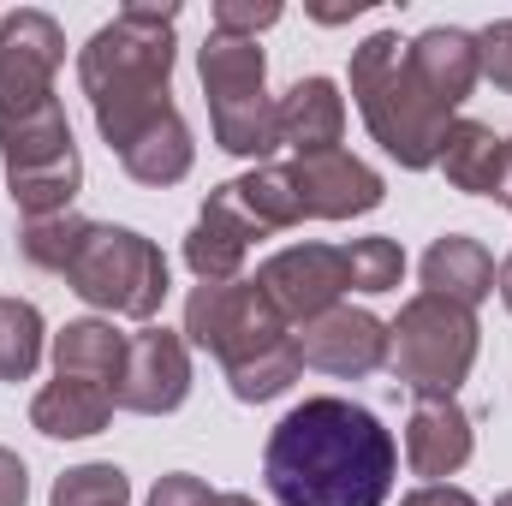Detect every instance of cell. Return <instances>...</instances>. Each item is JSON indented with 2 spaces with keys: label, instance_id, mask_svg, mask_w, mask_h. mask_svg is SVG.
<instances>
[{
  "label": "cell",
  "instance_id": "obj_1",
  "mask_svg": "<svg viewBox=\"0 0 512 506\" xmlns=\"http://www.w3.org/2000/svg\"><path fill=\"white\" fill-rule=\"evenodd\" d=\"M262 477L280 506H382L399 477V447L370 405L316 393L274 423Z\"/></svg>",
  "mask_w": 512,
  "mask_h": 506
},
{
  "label": "cell",
  "instance_id": "obj_2",
  "mask_svg": "<svg viewBox=\"0 0 512 506\" xmlns=\"http://www.w3.org/2000/svg\"><path fill=\"white\" fill-rule=\"evenodd\" d=\"M173 24L179 6H120L84 48H78V84L90 96V114L114 155H126L149 126H161L173 108Z\"/></svg>",
  "mask_w": 512,
  "mask_h": 506
},
{
  "label": "cell",
  "instance_id": "obj_3",
  "mask_svg": "<svg viewBox=\"0 0 512 506\" xmlns=\"http://www.w3.org/2000/svg\"><path fill=\"white\" fill-rule=\"evenodd\" d=\"M352 96H358V114H364L370 137L382 143L405 173H423V167L441 161V143H447L453 114L435 108L423 96V84L411 78L399 30H376V36H364L352 48Z\"/></svg>",
  "mask_w": 512,
  "mask_h": 506
},
{
  "label": "cell",
  "instance_id": "obj_4",
  "mask_svg": "<svg viewBox=\"0 0 512 506\" xmlns=\"http://www.w3.org/2000/svg\"><path fill=\"white\" fill-rule=\"evenodd\" d=\"M477 346H483L477 310L435 298V292L405 298L399 316L387 322V370L417 399H453L477 364Z\"/></svg>",
  "mask_w": 512,
  "mask_h": 506
},
{
  "label": "cell",
  "instance_id": "obj_5",
  "mask_svg": "<svg viewBox=\"0 0 512 506\" xmlns=\"http://www.w3.org/2000/svg\"><path fill=\"white\" fill-rule=\"evenodd\" d=\"M197 78L209 96V126L227 155L262 161L268 149H280L274 126V96H268V60L245 36H221L209 30V42L197 48Z\"/></svg>",
  "mask_w": 512,
  "mask_h": 506
},
{
  "label": "cell",
  "instance_id": "obj_6",
  "mask_svg": "<svg viewBox=\"0 0 512 506\" xmlns=\"http://www.w3.org/2000/svg\"><path fill=\"white\" fill-rule=\"evenodd\" d=\"M0 155H6V191L24 209V221H48V215L72 209V197L84 185V161H78V143H72L60 102L0 120Z\"/></svg>",
  "mask_w": 512,
  "mask_h": 506
},
{
  "label": "cell",
  "instance_id": "obj_7",
  "mask_svg": "<svg viewBox=\"0 0 512 506\" xmlns=\"http://www.w3.org/2000/svg\"><path fill=\"white\" fill-rule=\"evenodd\" d=\"M66 286L84 304H96V310L149 322L167 304V256L155 251L143 233H131V227L90 221V239L66 262Z\"/></svg>",
  "mask_w": 512,
  "mask_h": 506
},
{
  "label": "cell",
  "instance_id": "obj_8",
  "mask_svg": "<svg viewBox=\"0 0 512 506\" xmlns=\"http://www.w3.org/2000/svg\"><path fill=\"white\" fill-rule=\"evenodd\" d=\"M185 340L203 346L221 370H239L256 352H268V346H280L292 334L274 316V304L262 298V286L239 274V280H221V286H191V298H185Z\"/></svg>",
  "mask_w": 512,
  "mask_h": 506
},
{
  "label": "cell",
  "instance_id": "obj_9",
  "mask_svg": "<svg viewBox=\"0 0 512 506\" xmlns=\"http://www.w3.org/2000/svg\"><path fill=\"white\" fill-rule=\"evenodd\" d=\"M66 60V36L48 12L18 6L0 18V120L54 102V72Z\"/></svg>",
  "mask_w": 512,
  "mask_h": 506
},
{
  "label": "cell",
  "instance_id": "obj_10",
  "mask_svg": "<svg viewBox=\"0 0 512 506\" xmlns=\"http://www.w3.org/2000/svg\"><path fill=\"white\" fill-rule=\"evenodd\" d=\"M256 286L274 304V316L280 322H298V328L316 322L322 310H334L340 292H352L340 245H286V251H274L256 268Z\"/></svg>",
  "mask_w": 512,
  "mask_h": 506
},
{
  "label": "cell",
  "instance_id": "obj_11",
  "mask_svg": "<svg viewBox=\"0 0 512 506\" xmlns=\"http://www.w3.org/2000/svg\"><path fill=\"white\" fill-rule=\"evenodd\" d=\"M191 393V346L173 328H143L126 340V370L114 387V405L137 417H167Z\"/></svg>",
  "mask_w": 512,
  "mask_h": 506
},
{
  "label": "cell",
  "instance_id": "obj_12",
  "mask_svg": "<svg viewBox=\"0 0 512 506\" xmlns=\"http://www.w3.org/2000/svg\"><path fill=\"white\" fill-rule=\"evenodd\" d=\"M298 364L322 370V376H376L387 370V322L370 310H352V304H334L322 310L316 322H304L298 334Z\"/></svg>",
  "mask_w": 512,
  "mask_h": 506
},
{
  "label": "cell",
  "instance_id": "obj_13",
  "mask_svg": "<svg viewBox=\"0 0 512 506\" xmlns=\"http://www.w3.org/2000/svg\"><path fill=\"white\" fill-rule=\"evenodd\" d=\"M292 185H298V203L304 215L316 221H352V215H370L382 209L387 185L382 173L346 149H322V155H298L292 161Z\"/></svg>",
  "mask_w": 512,
  "mask_h": 506
},
{
  "label": "cell",
  "instance_id": "obj_14",
  "mask_svg": "<svg viewBox=\"0 0 512 506\" xmlns=\"http://www.w3.org/2000/svg\"><path fill=\"white\" fill-rule=\"evenodd\" d=\"M405 66H411V78L423 84V96H429L435 108H447V114H459V108L471 102L477 78H483V66H477V36L459 30V24H435V30L411 36V42H405Z\"/></svg>",
  "mask_w": 512,
  "mask_h": 506
},
{
  "label": "cell",
  "instance_id": "obj_15",
  "mask_svg": "<svg viewBox=\"0 0 512 506\" xmlns=\"http://www.w3.org/2000/svg\"><path fill=\"white\" fill-rule=\"evenodd\" d=\"M251 239H256V227L245 221V209H239V197H233V179H227V185L209 191V203H203V215H197V227H191V239H185V268L197 274V286L239 280Z\"/></svg>",
  "mask_w": 512,
  "mask_h": 506
},
{
  "label": "cell",
  "instance_id": "obj_16",
  "mask_svg": "<svg viewBox=\"0 0 512 506\" xmlns=\"http://www.w3.org/2000/svg\"><path fill=\"white\" fill-rule=\"evenodd\" d=\"M471 447H477V429H471L459 399H417L411 405V417H405V465L417 477L441 483V477L465 471Z\"/></svg>",
  "mask_w": 512,
  "mask_h": 506
},
{
  "label": "cell",
  "instance_id": "obj_17",
  "mask_svg": "<svg viewBox=\"0 0 512 506\" xmlns=\"http://www.w3.org/2000/svg\"><path fill=\"white\" fill-rule=\"evenodd\" d=\"M453 191L465 197H507L512 185V137H501L483 120H453L447 126V143H441V161Z\"/></svg>",
  "mask_w": 512,
  "mask_h": 506
},
{
  "label": "cell",
  "instance_id": "obj_18",
  "mask_svg": "<svg viewBox=\"0 0 512 506\" xmlns=\"http://www.w3.org/2000/svg\"><path fill=\"white\" fill-rule=\"evenodd\" d=\"M274 126H280V143L298 149V155L340 149V131H346V96H340V84L334 78H298L274 102Z\"/></svg>",
  "mask_w": 512,
  "mask_h": 506
},
{
  "label": "cell",
  "instance_id": "obj_19",
  "mask_svg": "<svg viewBox=\"0 0 512 506\" xmlns=\"http://www.w3.org/2000/svg\"><path fill=\"white\" fill-rule=\"evenodd\" d=\"M108 417H114V387H96V381L54 376L36 399H30V423H36L48 441H84V435H102Z\"/></svg>",
  "mask_w": 512,
  "mask_h": 506
},
{
  "label": "cell",
  "instance_id": "obj_20",
  "mask_svg": "<svg viewBox=\"0 0 512 506\" xmlns=\"http://www.w3.org/2000/svg\"><path fill=\"white\" fill-rule=\"evenodd\" d=\"M423 286L435 298H453L465 310H477L489 292H495V256L483 239H465V233H447L423 251Z\"/></svg>",
  "mask_w": 512,
  "mask_h": 506
},
{
  "label": "cell",
  "instance_id": "obj_21",
  "mask_svg": "<svg viewBox=\"0 0 512 506\" xmlns=\"http://www.w3.org/2000/svg\"><path fill=\"white\" fill-rule=\"evenodd\" d=\"M120 370H126V334H114V322L78 316L54 334V376L120 387Z\"/></svg>",
  "mask_w": 512,
  "mask_h": 506
},
{
  "label": "cell",
  "instance_id": "obj_22",
  "mask_svg": "<svg viewBox=\"0 0 512 506\" xmlns=\"http://www.w3.org/2000/svg\"><path fill=\"white\" fill-rule=\"evenodd\" d=\"M191 161H197V143H191V126L179 114H167L161 126H149L120 155V167H126L137 185H179L191 173Z\"/></svg>",
  "mask_w": 512,
  "mask_h": 506
},
{
  "label": "cell",
  "instance_id": "obj_23",
  "mask_svg": "<svg viewBox=\"0 0 512 506\" xmlns=\"http://www.w3.org/2000/svg\"><path fill=\"white\" fill-rule=\"evenodd\" d=\"M233 197H239L245 221L256 227V239L286 233V227H298V221H304V203H298L292 167H251L245 179H233Z\"/></svg>",
  "mask_w": 512,
  "mask_h": 506
},
{
  "label": "cell",
  "instance_id": "obj_24",
  "mask_svg": "<svg viewBox=\"0 0 512 506\" xmlns=\"http://www.w3.org/2000/svg\"><path fill=\"white\" fill-rule=\"evenodd\" d=\"M42 310L30 298H0V381H30L42 364Z\"/></svg>",
  "mask_w": 512,
  "mask_h": 506
},
{
  "label": "cell",
  "instance_id": "obj_25",
  "mask_svg": "<svg viewBox=\"0 0 512 506\" xmlns=\"http://www.w3.org/2000/svg\"><path fill=\"white\" fill-rule=\"evenodd\" d=\"M90 239V221L84 215H48V221H24L18 227V256L30 268H48V274H66V262L78 256V245Z\"/></svg>",
  "mask_w": 512,
  "mask_h": 506
},
{
  "label": "cell",
  "instance_id": "obj_26",
  "mask_svg": "<svg viewBox=\"0 0 512 506\" xmlns=\"http://www.w3.org/2000/svg\"><path fill=\"white\" fill-rule=\"evenodd\" d=\"M298 340H280V346H268V352H256L251 364H239V370H227V387H233V399H245V405H262V399H280L292 381H298Z\"/></svg>",
  "mask_w": 512,
  "mask_h": 506
},
{
  "label": "cell",
  "instance_id": "obj_27",
  "mask_svg": "<svg viewBox=\"0 0 512 506\" xmlns=\"http://www.w3.org/2000/svg\"><path fill=\"white\" fill-rule=\"evenodd\" d=\"M346 256V280H352V292H393L399 280H405V251L393 245V239H352V245H340Z\"/></svg>",
  "mask_w": 512,
  "mask_h": 506
},
{
  "label": "cell",
  "instance_id": "obj_28",
  "mask_svg": "<svg viewBox=\"0 0 512 506\" xmlns=\"http://www.w3.org/2000/svg\"><path fill=\"white\" fill-rule=\"evenodd\" d=\"M54 506H131V483L120 465L96 459V465H72L54 483Z\"/></svg>",
  "mask_w": 512,
  "mask_h": 506
},
{
  "label": "cell",
  "instance_id": "obj_29",
  "mask_svg": "<svg viewBox=\"0 0 512 506\" xmlns=\"http://www.w3.org/2000/svg\"><path fill=\"white\" fill-rule=\"evenodd\" d=\"M268 24H280V0H215V24L209 30L256 42V30H268Z\"/></svg>",
  "mask_w": 512,
  "mask_h": 506
},
{
  "label": "cell",
  "instance_id": "obj_30",
  "mask_svg": "<svg viewBox=\"0 0 512 506\" xmlns=\"http://www.w3.org/2000/svg\"><path fill=\"white\" fill-rule=\"evenodd\" d=\"M477 66H483V78H489L495 90H507L512 96V18L489 24V30H477Z\"/></svg>",
  "mask_w": 512,
  "mask_h": 506
},
{
  "label": "cell",
  "instance_id": "obj_31",
  "mask_svg": "<svg viewBox=\"0 0 512 506\" xmlns=\"http://www.w3.org/2000/svg\"><path fill=\"white\" fill-rule=\"evenodd\" d=\"M209 483L203 477H191V471H173V477H161L155 489H149V506H209Z\"/></svg>",
  "mask_w": 512,
  "mask_h": 506
},
{
  "label": "cell",
  "instance_id": "obj_32",
  "mask_svg": "<svg viewBox=\"0 0 512 506\" xmlns=\"http://www.w3.org/2000/svg\"><path fill=\"white\" fill-rule=\"evenodd\" d=\"M30 501V471L12 447H0V506H24Z\"/></svg>",
  "mask_w": 512,
  "mask_h": 506
},
{
  "label": "cell",
  "instance_id": "obj_33",
  "mask_svg": "<svg viewBox=\"0 0 512 506\" xmlns=\"http://www.w3.org/2000/svg\"><path fill=\"white\" fill-rule=\"evenodd\" d=\"M399 506H477L465 489H453V483H423V489H411Z\"/></svg>",
  "mask_w": 512,
  "mask_h": 506
},
{
  "label": "cell",
  "instance_id": "obj_34",
  "mask_svg": "<svg viewBox=\"0 0 512 506\" xmlns=\"http://www.w3.org/2000/svg\"><path fill=\"white\" fill-rule=\"evenodd\" d=\"M495 292H501V304L512 310V256L501 262V268H495Z\"/></svg>",
  "mask_w": 512,
  "mask_h": 506
},
{
  "label": "cell",
  "instance_id": "obj_35",
  "mask_svg": "<svg viewBox=\"0 0 512 506\" xmlns=\"http://www.w3.org/2000/svg\"><path fill=\"white\" fill-rule=\"evenodd\" d=\"M209 506H256V501H251V495H239V489H227V495H215Z\"/></svg>",
  "mask_w": 512,
  "mask_h": 506
},
{
  "label": "cell",
  "instance_id": "obj_36",
  "mask_svg": "<svg viewBox=\"0 0 512 506\" xmlns=\"http://www.w3.org/2000/svg\"><path fill=\"white\" fill-rule=\"evenodd\" d=\"M495 506H512V489H507V495H501V501H495Z\"/></svg>",
  "mask_w": 512,
  "mask_h": 506
},
{
  "label": "cell",
  "instance_id": "obj_37",
  "mask_svg": "<svg viewBox=\"0 0 512 506\" xmlns=\"http://www.w3.org/2000/svg\"><path fill=\"white\" fill-rule=\"evenodd\" d=\"M501 203H507V209H512V185H507V197H501Z\"/></svg>",
  "mask_w": 512,
  "mask_h": 506
}]
</instances>
